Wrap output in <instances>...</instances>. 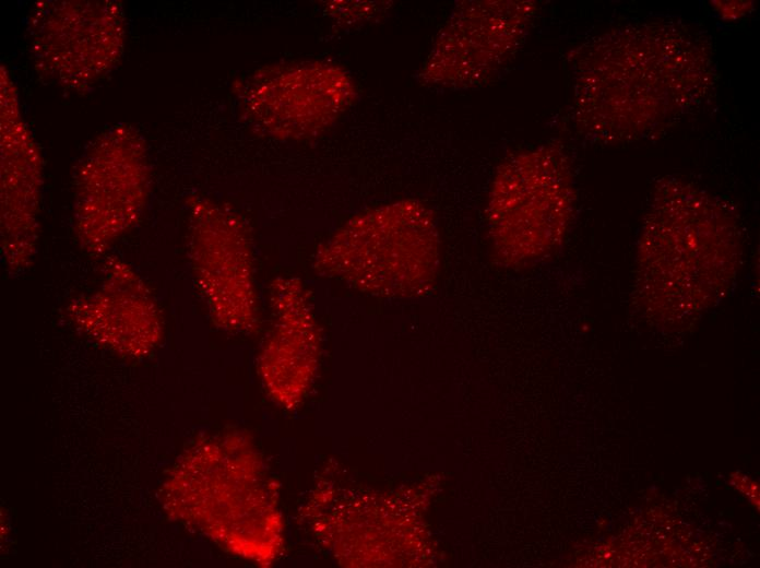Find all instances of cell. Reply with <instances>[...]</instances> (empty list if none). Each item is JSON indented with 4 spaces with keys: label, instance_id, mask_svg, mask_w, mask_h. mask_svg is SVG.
Masks as SVG:
<instances>
[{
    "label": "cell",
    "instance_id": "3",
    "mask_svg": "<svg viewBox=\"0 0 760 568\" xmlns=\"http://www.w3.org/2000/svg\"><path fill=\"white\" fill-rule=\"evenodd\" d=\"M332 248L334 269L376 295L428 294L440 267V237L432 212L413 200L367 211L349 221Z\"/></svg>",
    "mask_w": 760,
    "mask_h": 568
},
{
    "label": "cell",
    "instance_id": "2",
    "mask_svg": "<svg viewBox=\"0 0 760 568\" xmlns=\"http://www.w3.org/2000/svg\"><path fill=\"white\" fill-rule=\"evenodd\" d=\"M573 208L571 168L561 147L544 144L507 157L486 204L495 258L519 267L548 256L562 242Z\"/></svg>",
    "mask_w": 760,
    "mask_h": 568
},
{
    "label": "cell",
    "instance_id": "1",
    "mask_svg": "<svg viewBox=\"0 0 760 568\" xmlns=\"http://www.w3.org/2000/svg\"><path fill=\"white\" fill-rule=\"evenodd\" d=\"M574 120L593 140L648 138L699 104L714 83L711 50L674 23L622 26L578 48Z\"/></svg>",
    "mask_w": 760,
    "mask_h": 568
},
{
    "label": "cell",
    "instance_id": "4",
    "mask_svg": "<svg viewBox=\"0 0 760 568\" xmlns=\"http://www.w3.org/2000/svg\"><path fill=\"white\" fill-rule=\"evenodd\" d=\"M535 11L532 1L460 2L438 33L419 78L441 88L488 81L515 55Z\"/></svg>",
    "mask_w": 760,
    "mask_h": 568
}]
</instances>
